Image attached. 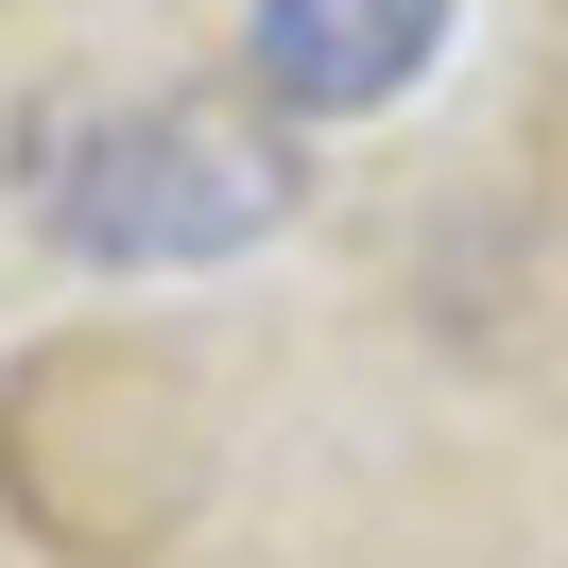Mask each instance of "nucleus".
Returning <instances> with one entry per match:
<instances>
[{
  "instance_id": "nucleus-1",
  "label": "nucleus",
  "mask_w": 568,
  "mask_h": 568,
  "mask_svg": "<svg viewBox=\"0 0 568 568\" xmlns=\"http://www.w3.org/2000/svg\"><path fill=\"white\" fill-rule=\"evenodd\" d=\"M36 207L70 224L87 258H139V276L242 258V242L293 224V139H258V121H224V104H121V121H70V139L36 155Z\"/></svg>"
},
{
  "instance_id": "nucleus-2",
  "label": "nucleus",
  "mask_w": 568,
  "mask_h": 568,
  "mask_svg": "<svg viewBox=\"0 0 568 568\" xmlns=\"http://www.w3.org/2000/svg\"><path fill=\"white\" fill-rule=\"evenodd\" d=\"M430 36H448V0H258V18H242L258 87H276L293 121H362V104H396V87L430 70Z\"/></svg>"
}]
</instances>
